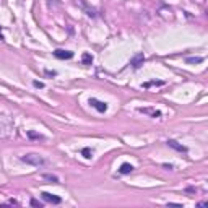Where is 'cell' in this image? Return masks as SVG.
I'll return each instance as SVG.
<instances>
[{
  "mask_svg": "<svg viewBox=\"0 0 208 208\" xmlns=\"http://www.w3.org/2000/svg\"><path fill=\"white\" fill-rule=\"evenodd\" d=\"M54 55H55L57 59H60V60H68V59H72V57H73V52H72V50L55 49V50H54Z\"/></svg>",
  "mask_w": 208,
  "mask_h": 208,
  "instance_id": "cell-2",
  "label": "cell"
},
{
  "mask_svg": "<svg viewBox=\"0 0 208 208\" xmlns=\"http://www.w3.org/2000/svg\"><path fill=\"white\" fill-rule=\"evenodd\" d=\"M133 171V166L132 164H129V163H124L120 166V169H119V172H120V174H129V172H132Z\"/></svg>",
  "mask_w": 208,
  "mask_h": 208,
  "instance_id": "cell-8",
  "label": "cell"
},
{
  "mask_svg": "<svg viewBox=\"0 0 208 208\" xmlns=\"http://www.w3.org/2000/svg\"><path fill=\"white\" fill-rule=\"evenodd\" d=\"M7 203H10V205H18V202H16V200H8Z\"/></svg>",
  "mask_w": 208,
  "mask_h": 208,
  "instance_id": "cell-18",
  "label": "cell"
},
{
  "mask_svg": "<svg viewBox=\"0 0 208 208\" xmlns=\"http://www.w3.org/2000/svg\"><path fill=\"white\" fill-rule=\"evenodd\" d=\"M141 114H148V116H151V117H159L161 116V111H156V109H151V107H140Z\"/></svg>",
  "mask_w": 208,
  "mask_h": 208,
  "instance_id": "cell-6",
  "label": "cell"
},
{
  "mask_svg": "<svg viewBox=\"0 0 208 208\" xmlns=\"http://www.w3.org/2000/svg\"><path fill=\"white\" fill-rule=\"evenodd\" d=\"M42 179L50 181V182H54V184H59V177H57V176H52V174H44V176H42Z\"/></svg>",
  "mask_w": 208,
  "mask_h": 208,
  "instance_id": "cell-10",
  "label": "cell"
},
{
  "mask_svg": "<svg viewBox=\"0 0 208 208\" xmlns=\"http://www.w3.org/2000/svg\"><path fill=\"white\" fill-rule=\"evenodd\" d=\"M167 145H169L171 148H174L176 151H181V153H186V151H187V148L184 146V145L177 143L176 140H167Z\"/></svg>",
  "mask_w": 208,
  "mask_h": 208,
  "instance_id": "cell-7",
  "label": "cell"
},
{
  "mask_svg": "<svg viewBox=\"0 0 208 208\" xmlns=\"http://www.w3.org/2000/svg\"><path fill=\"white\" fill-rule=\"evenodd\" d=\"M81 155H83L86 159H90L91 155H93V151H91V148H83V150H81Z\"/></svg>",
  "mask_w": 208,
  "mask_h": 208,
  "instance_id": "cell-13",
  "label": "cell"
},
{
  "mask_svg": "<svg viewBox=\"0 0 208 208\" xmlns=\"http://www.w3.org/2000/svg\"><path fill=\"white\" fill-rule=\"evenodd\" d=\"M28 135H29L31 138H41V135H38V133H34V132H28Z\"/></svg>",
  "mask_w": 208,
  "mask_h": 208,
  "instance_id": "cell-15",
  "label": "cell"
},
{
  "mask_svg": "<svg viewBox=\"0 0 208 208\" xmlns=\"http://www.w3.org/2000/svg\"><path fill=\"white\" fill-rule=\"evenodd\" d=\"M31 205H33V207H39V208L42 207V203H41V202H38L36 198H33V200H31Z\"/></svg>",
  "mask_w": 208,
  "mask_h": 208,
  "instance_id": "cell-14",
  "label": "cell"
},
{
  "mask_svg": "<svg viewBox=\"0 0 208 208\" xmlns=\"http://www.w3.org/2000/svg\"><path fill=\"white\" fill-rule=\"evenodd\" d=\"M41 195H42V198H44L46 202H49V203H54V205H59V203H62V198H60V197H57V195H54V193L42 192Z\"/></svg>",
  "mask_w": 208,
  "mask_h": 208,
  "instance_id": "cell-3",
  "label": "cell"
},
{
  "mask_svg": "<svg viewBox=\"0 0 208 208\" xmlns=\"http://www.w3.org/2000/svg\"><path fill=\"white\" fill-rule=\"evenodd\" d=\"M46 73H47V75H50V76H55L57 75L55 72H50V70H46Z\"/></svg>",
  "mask_w": 208,
  "mask_h": 208,
  "instance_id": "cell-17",
  "label": "cell"
},
{
  "mask_svg": "<svg viewBox=\"0 0 208 208\" xmlns=\"http://www.w3.org/2000/svg\"><path fill=\"white\" fill-rule=\"evenodd\" d=\"M81 62H83L85 65H91V62H93V57H91L88 52H85L83 57H81Z\"/></svg>",
  "mask_w": 208,
  "mask_h": 208,
  "instance_id": "cell-9",
  "label": "cell"
},
{
  "mask_svg": "<svg viewBox=\"0 0 208 208\" xmlns=\"http://www.w3.org/2000/svg\"><path fill=\"white\" fill-rule=\"evenodd\" d=\"M203 62V57H189L187 59V64H202Z\"/></svg>",
  "mask_w": 208,
  "mask_h": 208,
  "instance_id": "cell-11",
  "label": "cell"
},
{
  "mask_svg": "<svg viewBox=\"0 0 208 208\" xmlns=\"http://www.w3.org/2000/svg\"><path fill=\"white\" fill-rule=\"evenodd\" d=\"M163 86L164 81H148V83H143V88H150V86Z\"/></svg>",
  "mask_w": 208,
  "mask_h": 208,
  "instance_id": "cell-12",
  "label": "cell"
},
{
  "mask_svg": "<svg viewBox=\"0 0 208 208\" xmlns=\"http://www.w3.org/2000/svg\"><path fill=\"white\" fill-rule=\"evenodd\" d=\"M90 104L95 107L96 111H99V112H106V111H107V104H106V102L98 101V99H95V98L90 99Z\"/></svg>",
  "mask_w": 208,
  "mask_h": 208,
  "instance_id": "cell-4",
  "label": "cell"
},
{
  "mask_svg": "<svg viewBox=\"0 0 208 208\" xmlns=\"http://www.w3.org/2000/svg\"><path fill=\"white\" fill-rule=\"evenodd\" d=\"M21 161H23V163L31 164V166H36V167H41V166H46V164H47V161H46L41 155H36V153L21 156Z\"/></svg>",
  "mask_w": 208,
  "mask_h": 208,
  "instance_id": "cell-1",
  "label": "cell"
},
{
  "mask_svg": "<svg viewBox=\"0 0 208 208\" xmlns=\"http://www.w3.org/2000/svg\"><path fill=\"white\" fill-rule=\"evenodd\" d=\"M34 86H36V88H44V83H41V81H34Z\"/></svg>",
  "mask_w": 208,
  "mask_h": 208,
  "instance_id": "cell-16",
  "label": "cell"
},
{
  "mask_svg": "<svg viewBox=\"0 0 208 208\" xmlns=\"http://www.w3.org/2000/svg\"><path fill=\"white\" fill-rule=\"evenodd\" d=\"M143 62H145V55H143V54H137L135 57L130 59V65H132L133 68H140L141 65H143Z\"/></svg>",
  "mask_w": 208,
  "mask_h": 208,
  "instance_id": "cell-5",
  "label": "cell"
},
{
  "mask_svg": "<svg viewBox=\"0 0 208 208\" xmlns=\"http://www.w3.org/2000/svg\"><path fill=\"white\" fill-rule=\"evenodd\" d=\"M0 39H4V36H2V33H0Z\"/></svg>",
  "mask_w": 208,
  "mask_h": 208,
  "instance_id": "cell-19",
  "label": "cell"
}]
</instances>
